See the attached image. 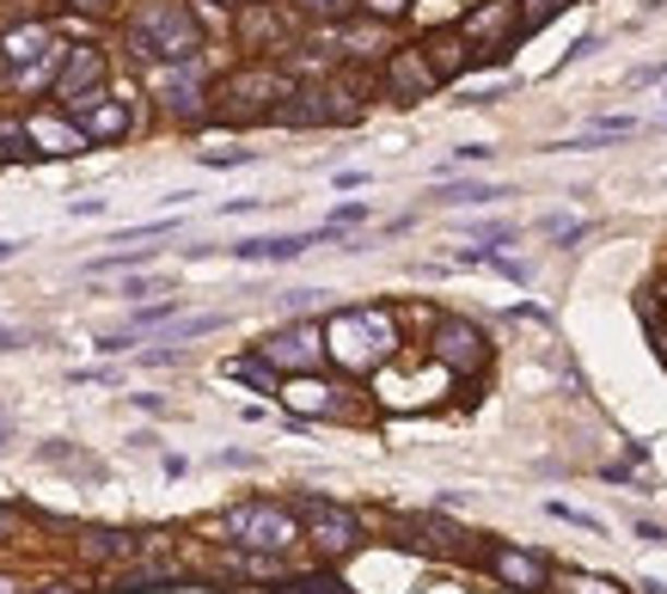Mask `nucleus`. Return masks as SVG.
<instances>
[{"mask_svg": "<svg viewBox=\"0 0 667 594\" xmlns=\"http://www.w3.org/2000/svg\"><path fill=\"white\" fill-rule=\"evenodd\" d=\"M319 331H325V361H337L343 375H380L404 349L398 313H386V307H343Z\"/></svg>", "mask_w": 667, "mask_h": 594, "instance_id": "1", "label": "nucleus"}, {"mask_svg": "<svg viewBox=\"0 0 667 594\" xmlns=\"http://www.w3.org/2000/svg\"><path fill=\"white\" fill-rule=\"evenodd\" d=\"M129 56L135 62H190V56H202V25L190 19L184 0H141L135 13H129V32H123Z\"/></svg>", "mask_w": 667, "mask_h": 594, "instance_id": "2", "label": "nucleus"}, {"mask_svg": "<svg viewBox=\"0 0 667 594\" xmlns=\"http://www.w3.org/2000/svg\"><path fill=\"white\" fill-rule=\"evenodd\" d=\"M221 533L246 551H270V558H288L300 546V515L295 509H282V502L258 497V502H234L227 515H221Z\"/></svg>", "mask_w": 667, "mask_h": 594, "instance_id": "3", "label": "nucleus"}, {"mask_svg": "<svg viewBox=\"0 0 667 594\" xmlns=\"http://www.w3.org/2000/svg\"><path fill=\"white\" fill-rule=\"evenodd\" d=\"M429 361L448 380H478L490 368V337L478 319H434L429 331Z\"/></svg>", "mask_w": 667, "mask_h": 594, "instance_id": "4", "label": "nucleus"}, {"mask_svg": "<svg viewBox=\"0 0 667 594\" xmlns=\"http://www.w3.org/2000/svg\"><path fill=\"white\" fill-rule=\"evenodd\" d=\"M300 539H307L325 563H337V558H349V551L361 546V515L356 509H343V502L312 497L307 509H300Z\"/></svg>", "mask_w": 667, "mask_h": 594, "instance_id": "5", "label": "nucleus"}, {"mask_svg": "<svg viewBox=\"0 0 667 594\" xmlns=\"http://www.w3.org/2000/svg\"><path fill=\"white\" fill-rule=\"evenodd\" d=\"M258 356H264L282 380L288 375H319V368H325V331L312 325V319H295V325L270 331L264 344H258Z\"/></svg>", "mask_w": 667, "mask_h": 594, "instance_id": "6", "label": "nucleus"}, {"mask_svg": "<svg viewBox=\"0 0 667 594\" xmlns=\"http://www.w3.org/2000/svg\"><path fill=\"white\" fill-rule=\"evenodd\" d=\"M460 37L472 44V62H497L502 49L521 44V7L514 0H484L478 13L460 19Z\"/></svg>", "mask_w": 667, "mask_h": 594, "instance_id": "7", "label": "nucleus"}, {"mask_svg": "<svg viewBox=\"0 0 667 594\" xmlns=\"http://www.w3.org/2000/svg\"><path fill=\"white\" fill-rule=\"evenodd\" d=\"M276 392H282V405L295 411V417H319V423H343V417H356V405H343L349 392L331 387L325 375H288Z\"/></svg>", "mask_w": 667, "mask_h": 594, "instance_id": "8", "label": "nucleus"}, {"mask_svg": "<svg viewBox=\"0 0 667 594\" xmlns=\"http://www.w3.org/2000/svg\"><path fill=\"white\" fill-rule=\"evenodd\" d=\"M159 105L171 110V117H196L202 105H209V62L202 56H190V62H171L159 68Z\"/></svg>", "mask_w": 667, "mask_h": 594, "instance_id": "9", "label": "nucleus"}, {"mask_svg": "<svg viewBox=\"0 0 667 594\" xmlns=\"http://www.w3.org/2000/svg\"><path fill=\"white\" fill-rule=\"evenodd\" d=\"M484 563H490V577H497L502 589H514V594H545L551 589V563H545L539 551H527V546H490Z\"/></svg>", "mask_w": 667, "mask_h": 594, "instance_id": "10", "label": "nucleus"}, {"mask_svg": "<svg viewBox=\"0 0 667 594\" xmlns=\"http://www.w3.org/2000/svg\"><path fill=\"white\" fill-rule=\"evenodd\" d=\"M386 93L398 98V105H417V98L441 93V74L429 68L422 49H392L386 56Z\"/></svg>", "mask_w": 667, "mask_h": 594, "instance_id": "11", "label": "nucleus"}, {"mask_svg": "<svg viewBox=\"0 0 667 594\" xmlns=\"http://www.w3.org/2000/svg\"><path fill=\"white\" fill-rule=\"evenodd\" d=\"M62 110L80 123V135H86V141H117V135H129V110L117 105L105 86H98V93H86V98H74V105H62Z\"/></svg>", "mask_w": 667, "mask_h": 594, "instance_id": "12", "label": "nucleus"}, {"mask_svg": "<svg viewBox=\"0 0 667 594\" xmlns=\"http://www.w3.org/2000/svg\"><path fill=\"white\" fill-rule=\"evenodd\" d=\"M98 86H105V56H98L93 44H80V49H68V56H62V74H56L49 93L62 98V105H74V98L98 93Z\"/></svg>", "mask_w": 667, "mask_h": 594, "instance_id": "13", "label": "nucleus"}, {"mask_svg": "<svg viewBox=\"0 0 667 594\" xmlns=\"http://www.w3.org/2000/svg\"><path fill=\"white\" fill-rule=\"evenodd\" d=\"M319 239H337V227H319V234H264V239H239L234 258H246V264H282V258H300V251L319 246Z\"/></svg>", "mask_w": 667, "mask_h": 594, "instance_id": "14", "label": "nucleus"}, {"mask_svg": "<svg viewBox=\"0 0 667 594\" xmlns=\"http://www.w3.org/2000/svg\"><path fill=\"white\" fill-rule=\"evenodd\" d=\"M25 141H32V154H80V147H93V141L80 135L74 117H49V110L25 117Z\"/></svg>", "mask_w": 667, "mask_h": 594, "instance_id": "15", "label": "nucleus"}, {"mask_svg": "<svg viewBox=\"0 0 667 594\" xmlns=\"http://www.w3.org/2000/svg\"><path fill=\"white\" fill-rule=\"evenodd\" d=\"M135 551H159V539H135V533H123V527H86L80 533V558L86 563H123V558H135Z\"/></svg>", "mask_w": 667, "mask_h": 594, "instance_id": "16", "label": "nucleus"}, {"mask_svg": "<svg viewBox=\"0 0 667 594\" xmlns=\"http://www.w3.org/2000/svg\"><path fill=\"white\" fill-rule=\"evenodd\" d=\"M392 527H398L417 551H466V533L453 527V521H441V515H398Z\"/></svg>", "mask_w": 667, "mask_h": 594, "instance_id": "17", "label": "nucleus"}, {"mask_svg": "<svg viewBox=\"0 0 667 594\" xmlns=\"http://www.w3.org/2000/svg\"><path fill=\"white\" fill-rule=\"evenodd\" d=\"M422 56H429V68H434L441 80H453V74H466V68H478V62H472V44L460 37V25L434 32L429 44H422Z\"/></svg>", "mask_w": 667, "mask_h": 594, "instance_id": "18", "label": "nucleus"}, {"mask_svg": "<svg viewBox=\"0 0 667 594\" xmlns=\"http://www.w3.org/2000/svg\"><path fill=\"white\" fill-rule=\"evenodd\" d=\"M337 49H349V56H392V32L380 19H349L337 32Z\"/></svg>", "mask_w": 667, "mask_h": 594, "instance_id": "19", "label": "nucleus"}, {"mask_svg": "<svg viewBox=\"0 0 667 594\" xmlns=\"http://www.w3.org/2000/svg\"><path fill=\"white\" fill-rule=\"evenodd\" d=\"M44 49H49V25H13V32H0V56L13 68H32Z\"/></svg>", "mask_w": 667, "mask_h": 594, "instance_id": "20", "label": "nucleus"}, {"mask_svg": "<svg viewBox=\"0 0 667 594\" xmlns=\"http://www.w3.org/2000/svg\"><path fill=\"white\" fill-rule=\"evenodd\" d=\"M184 570L171 558H141V563H123L117 570V589H159V582H178Z\"/></svg>", "mask_w": 667, "mask_h": 594, "instance_id": "21", "label": "nucleus"}, {"mask_svg": "<svg viewBox=\"0 0 667 594\" xmlns=\"http://www.w3.org/2000/svg\"><path fill=\"white\" fill-rule=\"evenodd\" d=\"M227 375L246 380V387H258V392H276V387H282V375L270 368L264 356H239V361H227Z\"/></svg>", "mask_w": 667, "mask_h": 594, "instance_id": "22", "label": "nucleus"}, {"mask_svg": "<svg viewBox=\"0 0 667 594\" xmlns=\"http://www.w3.org/2000/svg\"><path fill=\"white\" fill-rule=\"evenodd\" d=\"M514 7H521V37L545 32V25L563 13V0H514Z\"/></svg>", "mask_w": 667, "mask_h": 594, "instance_id": "23", "label": "nucleus"}, {"mask_svg": "<svg viewBox=\"0 0 667 594\" xmlns=\"http://www.w3.org/2000/svg\"><path fill=\"white\" fill-rule=\"evenodd\" d=\"M502 190L497 185H441L434 190V203H497Z\"/></svg>", "mask_w": 667, "mask_h": 594, "instance_id": "24", "label": "nucleus"}, {"mask_svg": "<svg viewBox=\"0 0 667 594\" xmlns=\"http://www.w3.org/2000/svg\"><path fill=\"white\" fill-rule=\"evenodd\" d=\"M221 325V313H196V319H171L166 344H184V337H209V331Z\"/></svg>", "mask_w": 667, "mask_h": 594, "instance_id": "25", "label": "nucleus"}, {"mask_svg": "<svg viewBox=\"0 0 667 594\" xmlns=\"http://www.w3.org/2000/svg\"><path fill=\"white\" fill-rule=\"evenodd\" d=\"M563 594H624L619 582L606 577H582V570H563Z\"/></svg>", "mask_w": 667, "mask_h": 594, "instance_id": "26", "label": "nucleus"}, {"mask_svg": "<svg viewBox=\"0 0 667 594\" xmlns=\"http://www.w3.org/2000/svg\"><path fill=\"white\" fill-rule=\"evenodd\" d=\"M171 319H178V300H159V307H141V313L129 319V331H135V337H141V331H154V325H171Z\"/></svg>", "mask_w": 667, "mask_h": 594, "instance_id": "27", "label": "nucleus"}, {"mask_svg": "<svg viewBox=\"0 0 667 594\" xmlns=\"http://www.w3.org/2000/svg\"><path fill=\"white\" fill-rule=\"evenodd\" d=\"M282 589H288V594H349L337 577H288Z\"/></svg>", "mask_w": 667, "mask_h": 594, "instance_id": "28", "label": "nucleus"}, {"mask_svg": "<svg viewBox=\"0 0 667 594\" xmlns=\"http://www.w3.org/2000/svg\"><path fill=\"white\" fill-rule=\"evenodd\" d=\"M307 19H356V0H300Z\"/></svg>", "mask_w": 667, "mask_h": 594, "instance_id": "29", "label": "nucleus"}, {"mask_svg": "<svg viewBox=\"0 0 667 594\" xmlns=\"http://www.w3.org/2000/svg\"><path fill=\"white\" fill-rule=\"evenodd\" d=\"M356 13H368V19H380V25H392V19L410 13V0H356Z\"/></svg>", "mask_w": 667, "mask_h": 594, "instance_id": "30", "label": "nucleus"}, {"mask_svg": "<svg viewBox=\"0 0 667 594\" xmlns=\"http://www.w3.org/2000/svg\"><path fill=\"white\" fill-rule=\"evenodd\" d=\"M147 258H154V251H110V258H93V276H105V270H129V264H147Z\"/></svg>", "mask_w": 667, "mask_h": 594, "instance_id": "31", "label": "nucleus"}, {"mask_svg": "<svg viewBox=\"0 0 667 594\" xmlns=\"http://www.w3.org/2000/svg\"><path fill=\"white\" fill-rule=\"evenodd\" d=\"M472 239L478 246H502V239H514V227L509 221H484V227H472Z\"/></svg>", "mask_w": 667, "mask_h": 594, "instance_id": "32", "label": "nucleus"}, {"mask_svg": "<svg viewBox=\"0 0 667 594\" xmlns=\"http://www.w3.org/2000/svg\"><path fill=\"white\" fill-rule=\"evenodd\" d=\"M356 221H368V203H343L337 215H331V227L343 234V227H356Z\"/></svg>", "mask_w": 667, "mask_h": 594, "instance_id": "33", "label": "nucleus"}, {"mask_svg": "<svg viewBox=\"0 0 667 594\" xmlns=\"http://www.w3.org/2000/svg\"><path fill=\"white\" fill-rule=\"evenodd\" d=\"M246 147H221V154H202V166H246Z\"/></svg>", "mask_w": 667, "mask_h": 594, "instance_id": "34", "label": "nucleus"}, {"mask_svg": "<svg viewBox=\"0 0 667 594\" xmlns=\"http://www.w3.org/2000/svg\"><path fill=\"white\" fill-rule=\"evenodd\" d=\"M312 300H325V295H319V288H295V295H282V307H288V313H307Z\"/></svg>", "mask_w": 667, "mask_h": 594, "instance_id": "35", "label": "nucleus"}, {"mask_svg": "<svg viewBox=\"0 0 667 594\" xmlns=\"http://www.w3.org/2000/svg\"><path fill=\"white\" fill-rule=\"evenodd\" d=\"M135 411H147V417H166V399H154V392H141Z\"/></svg>", "mask_w": 667, "mask_h": 594, "instance_id": "36", "label": "nucleus"}, {"mask_svg": "<svg viewBox=\"0 0 667 594\" xmlns=\"http://www.w3.org/2000/svg\"><path fill=\"white\" fill-rule=\"evenodd\" d=\"M0 349H25V331H13V325H0Z\"/></svg>", "mask_w": 667, "mask_h": 594, "instance_id": "37", "label": "nucleus"}, {"mask_svg": "<svg viewBox=\"0 0 667 594\" xmlns=\"http://www.w3.org/2000/svg\"><path fill=\"white\" fill-rule=\"evenodd\" d=\"M68 7H80V13H110L117 0H68Z\"/></svg>", "mask_w": 667, "mask_h": 594, "instance_id": "38", "label": "nucleus"}, {"mask_svg": "<svg viewBox=\"0 0 667 594\" xmlns=\"http://www.w3.org/2000/svg\"><path fill=\"white\" fill-rule=\"evenodd\" d=\"M0 594H25V582H19V577H0Z\"/></svg>", "mask_w": 667, "mask_h": 594, "instance_id": "39", "label": "nucleus"}, {"mask_svg": "<svg viewBox=\"0 0 667 594\" xmlns=\"http://www.w3.org/2000/svg\"><path fill=\"white\" fill-rule=\"evenodd\" d=\"M13 251H19V246H13V239H0V264H7V258H13Z\"/></svg>", "mask_w": 667, "mask_h": 594, "instance_id": "40", "label": "nucleus"}, {"mask_svg": "<svg viewBox=\"0 0 667 594\" xmlns=\"http://www.w3.org/2000/svg\"><path fill=\"white\" fill-rule=\"evenodd\" d=\"M0 533H13V509H0Z\"/></svg>", "mask_w": 667, "mask_h": 594, "instance_id": "41", "label": "nucleus"}, {"mask_svg": "<svg viewBox=\"0 0 667 594\" xmlns=\"http://www.w3.org/2000/svg\"><path fill=\"white\" fill-rule=\"evenodd\" d=\"M44 594H86V589H68V582H56V589H44Z\"/></svg>", "mask_w": 667, "mask_h": 594, "instance_id": "42", "label": "nucleus"}, {"mask_svg": "<svg viewBox=\"0 0 667 594\" xmlns=\"http://www.w3.org/2000/svg\"><path fill=\"white\" fill-rule=\"evenodd\" d=\"M7 436H13V423H7V417H0V448H7Z\"/></svg>", "mask_w": 667, "mask_h": 594, "instance_id": "43", "label": "nucleus"}, {"mask_svg": "<svg viewBox=\"0 0 667 594\" xmlns=\"http://www.w3.org/2000/svg\"><path fill=\"white\" fill-rule=\"evenodd\" d=\"M215 7H246V0H215Z\"/></svg>", "mask_w": 667, "mask_h": 594, "instance_id": "44", "label": "nucleus"}, {"mask_svg": "<svg viewBox=\"0 0 667 594\" xmlns=\"http://www.w3.org/2000/svg\"><path fill=\"white\" fill-rule=\"evenodd\" d=\"M258 7H264V0H258Z\"/></svg>", "mask_w": 667, "mask_h": 594, "instance_id": "45", "label": "nucleus"}]
</instances>
